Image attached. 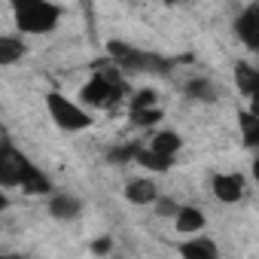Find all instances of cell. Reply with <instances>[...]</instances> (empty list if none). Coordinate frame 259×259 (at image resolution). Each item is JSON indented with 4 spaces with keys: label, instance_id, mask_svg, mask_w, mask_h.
Segmentation results:
<instances>
[{
    "label": "cell",
    "instance_id": "cell-1",
    "mask_svg": "<svg viewBox=\"0 0 259 259\" xmlns=\"http://www.w3.org/2000/svg\"><path fill=\"white\" fill-rule=\"evenodd\" d=\"M0 186L25 189L28 195H49L52 192V180L25 153H19L10 141H4V147H0Z\"/></svg>",
    "mask_w": 259,
    "mask_h": 259
},
{
    "label": "cell",
    "instance_id": "cell-2",
    "mask_svg": "<svg viewBox=\"0 0 259 259\" xmlns=\"http://www.w3.org/2000/svg\"><path fill=\"white\" fill-rule=\"evenodd\" d=\"M128 98V82L122 79V67L107 61L104 70H95L92 79L82 85V101L98 110H116Z\"/></svg>",
    "mask_w": 259,
    "mask_h": 259
},
{
    "label": "cell",
    "instance_id": "cell-3",
    "mask_svg": "<svg viewBox=\"0 0 259 259\" xmlns=\"http://www.w3.org/2000/svg\"><path fill=\"white\" fill-rule=\"evenodd\" d=\"M10 7L22 34H49L61 22V7L52 0H10Z\"/></svg>",
    "mask_w": 259,
    "mask_h": 259
},
{
    "label": "cell",
    "instance_id": "cell-4",
    "mask_svg": "<svg viewBox=\"0 0 259 259\" xmlns=\"http://www.w3.org/2000/svg\"><path fill=\"white\" fill-rule=\"evenodd\" d=\"M46 110H49L52 122L61 128V132H85V128L92 125V116L79 104L64 98L61 92H49L46 95Z\"/></svg>",
    "mask_w": 259,
    "mask_h": 259
},
{
    "label": "cell",
    "instance_id": "cell-5",
    "mask_svg": "<svg viewBox=\"0 0 259 259\" xmlns=\"http://www.w3.org/2000/svg\"><path fill=\"white\" fill-rule=\"evenodd\" d=\"M107 52H110V61L119 64L122 70H162L156 64L159 58H153V55H147V52H141L135 46H128V43H119V40H110Z\"/></svg>",
    "mask_w": 259,
    "mask_h": 259
},
{
    "label": "cell",
    "instance_id": "cell-6",
    "mask_svg": "<svg viewBox=\"0 0 259 259\" xmlns=\"http://www.w3.org/2000/svg\"><path fill=\"white\" fill-rule=\"evenodd\" d=\"M235 34L247 49L259 52V4H250L241 10V16L235 19Z\"/></svg>",
    "mask_w": 259,
    "mask_h": 259
},
{
    "label": "cell",
    "instance_id": "cell-7",
    "mask_svg": "<svg viewBox=\"0 0 259 259\" xmlns=\"http://www.w3.org/2000/svg\"><path fill=\"white\" fill-rule=\"evenodd\" d=\"M210 186H213V195L226 204H238L244 198V177L241 174H217L210 180Z\"/></svg>",
    "mask_w": 259,
    "mask_h": 259
},
{
    "label": "cell",
    "instance_id": "cell-8",
    "mask_svg": "<svg viewBox=\"0 0 259 259\" xmlns=\"http://www.w3.org/2000/svg\"><path fill=\"white\" fill-rule=\"evenodd\" d=\"M125 198L132 201V204H138V207H147V204H156L159 189H156L153 180L138 177V180H128V186H125Z\"/></svg>",
    "mask_w": 259,
    "mask_h": 259
},
{
    "label": "cell",
    "instance_id": "cell-9",
    "mask_svg": "<svg viewBox=\"0 0 259 259\" xmlns=\"http://www.w3.org/2000/svg\"><path fill=\"white\" fill-rule=\"evenodd\" d=\"M177 250H180L186 259H217V253H220V250H217V244H213L210 238L198 235V232H195V235H189Z\"/></svg>",
    "mask_w": 259,
    "mask_h": 259
},
{
    "label": "cell",
    "instance_id": "cell-10",
    "mask_svg": "<svg viewBox=\"0 0 259 259\" xmlns=\"http://www.w3.org/2000/svg\"><path fill=\"white\" fill-rule=\"evenodd\" d=\"M79 210H82V201H79L76 195L55 192V195L49 198V213H52L55 220H76Z\"/></svg>",
    "mask_w": 259,
    "mask_h": 259
},
{
    "label": "cell",
    "instance_id": "cell-11",
    "mask_svg": "<svg viewBox=\"0 0 259 259\" xmlns=\"http://www.w3.org/2000/svg\"><path fill=\"white\" fill-rule=\"evenodd\" d=\"M204 213L198 210V207H192V204H180V210H177V217H174V229L180 232V235H195V232H201L204 229Z\"/></svg>",
    "mask_w": 259,
    "mask_h": 259
},
{
    "label": "cell",
    "instance_id": "cell-12",
    "mask_svg": "<svg viewBox=\"0 0 259 259\" xmlns=\"http://www.w3.org/2000/svg\"><path fill=\"white\" fill-rule=\"evenodd\" d=\"M232 79H235V89H238L244 98H250L253 92H259V70H256L253 64L238 61L235 70H232Z\"/></svg>",
    "mask_w": 259,
    "mask_h": 259
},
{
    "label": "cell",
    "instance_id": "cell-13",
    "mask_svg": "<svg viewBox=\"0 0 259 259\" xmlns=\"http://www.w3.org/2000/svg\"><path fill=\"white\" fill-rule=\"evenodd\" d=\"M183 95L192 98V101H201V104H213L220 92H217V85H213L210 79H204V76H192V79L183 82Z\"/></svg>",
    "mask_w": 259,
    "mask_h": 259
},
{
    "label": "cell",
    "instance_id": "cell-14",
    "mask_svg": "<svg viewBox=\"0 0 259 259\" xmlns=\"http://www.w3.org/2000/svg\"><path fill=\"white\" fill-rule=\"evenodd\" d=\"M150 147H153L156 153L174 159V156L180 153V147H183V138H180L177 132H156V135L150 138Z\"/></svg>",
    "mask_w": 259,
    "mask_h": 259
},
{
    "label": "cell",
    "instance_id": "cell-15",
    "mask_svg": "<svg viewBox=\"0 0 259 259\" xmlns=\"http://www.w3.org/2000/svg\"><path fill=\"white\" fill-rule=\"evenodd\" d=\"M238 125H241V135H244V147L259 150V116L253 110H241L238 113Z\"/></svg>",
    "mask_w": 259,
    "mask_h": 259
},
{
    "label": "cell",
    "instance_id": "cell-16",
    "mask_svg": "<svg viewBox=\"0 0 259 259\" xmlns=\"http://www.w3.org/2000/svg\"><path fill=\"white\" fill-rule=\"evenodd\" d=\"M135 162H138V165H144L147 171H159V174H162V171H168V168L174 165V159H168V156L156 153L153 147H141V150H138V156H135Z\"/></svg>",
    "mask_w": 259,
    "mask_h": 259
},
{
    "label": "cell",
    "instance_id": "cell-17",
    "mask_svg": "<svg viewBox=\"0 0 259 259\" xmlns=\"http://www.w3.org/2000/svg\"><path fill=\"white\" fill-rule=\"evenodd\" d=\"M19 58H25V43L19 37H0V64H16Z\"/></svg>",
    "mask_w": 259,
    "mask_h": 259
},
{
    "label": "cell",
    "instance_id": "cell-18",
    "mask_svg": "<svg viewBox=\"0 0 259 259\" xmlns=\"http://www.w3.org/2000/svg\"><path fill=\"white\" fill-rule=\"evenodd\" d=\"M162 110L159 107H144V110H128V119H132V125L135 128H150V125H156V122H162Z\"/></svg>",
    "mask_w": 259,
    "mask_h": 259
},
{
    "label": "cell",
    "instance_id": "cell-19",
    "mask_svg": "<svg viewBox=\"0 0 259 259\" xmlns=\"http://www.w3.org/2000/svg\"><path fill=\"white\" fill-rule=\"evenodd\" d=\"M144 107H156V92L153 89H141L128 101V110H144Z\"/></svg>",
    "mask_w": 259,
    "mask_h": 259
},
{
    "label": "cell",
    "instance_id": "cell-20",
    "mask_svg": "<svg viewBox=\"0 0 259 259\" xmlns=\"http://www.w3.org/2000/svg\"><path fill=\"white\" fill-rule=\"evenodd\" d=\"M177 210H180V204L174 198H156V213L159 217H177Z\"/></svg>",
    "mask_w": 259,
    "mask_h": 259
},
{
    "label": "cell",
    "instance_id": "cell-21",
    "mask_svg": "<svg viewBox=\"0 0 259 259\" xmlns=\"http://www.w3.org/2000/svg\"><path fill=\"white\" fill-rule=\"evenodd\" d=\"M110 250V238H101V241H92V253H107Z\"/></svg>",
    "mask_w": 259,
    "mask_h": 259
},
{
    "label": "cell",
    "instance_id": "cell-22",
    "mask_svg": "<svg viewBox=\"0 0 259 259\" xmlns=\"http://www.w3.org/2000/svg\"><path fill=\"white\" fill-rule=\"evenodd\" d=\"M247 101H250V107H247V110H253V113L259 116V92H253V95H250Z\"/></svg>",
    "mask_w": 259,
    "mask_h": 259
},
{
    "label": "cell",
    "instance_id": "cell-23",
    "mask_svg": "<svg viewBox=\"0 0 259 259\" xmlns=\"http://www.w3.org/2000/svg\"><path fill=\"white\" fill-rule=\"evenodd\" d=\"M253 180L259 183V150H256V159H253Z\"/></svg>",
    "mask_w": 259,
    "mask_h": 259
}]
</instances>
